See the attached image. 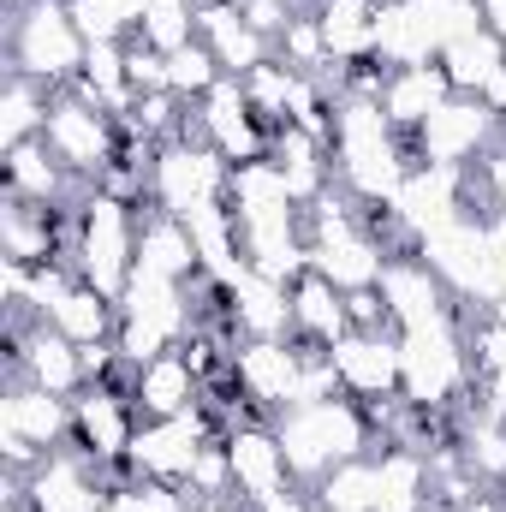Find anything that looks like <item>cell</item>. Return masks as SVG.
Listing matches in <instances>:
<instances>
[{
  "instance_id": "6da1fadb",
  "label": "cell",
  "mask_w": 506,
  "mask_h": 512,
  "mask_svg": "<svg viewBox=\"0 0 506 512\" xmlns=\"http://www.w3.org/2000/svg\"><path fill=\"white\" fill-rule=\"evenodd\" d=\"M376 411L352 393L340 399H322V405H286L274 417V435H280V453L292 465V483H322L334 465L346 459H370V441H376Z\"/></svg>"
},
{
  "instance_id": "7a4b0ae2",
  "label": "cell",
  "mask_w": 506,
  "mask_h": 512,
  "mask_svg": "<svg viewBox=\"0 0 506 512\" xmlns=\"http://www.w3.org/2000/svg\"><path fill=\"white\" fill-rule=\"evenodd\" d=\"M471 382H477V364L465 346V304L453 316H435V322L399 334V393L411 405L447 411L459 393H471Z\"/></svg>"
},
{
  "instance_id": "3957f363",
  "label": "cell",
  "mask_w": 506,
  "mask_h": 512,
  "mask_svg": "<svg viewBox=\"0 0 506 512\" xmlns=\"http://www.w3.org/2000/svg\"><path fill=\"white\" fill-rule=\"evenodd\" d=\"M6 60L18 78H36L48 90H72L84 60H90V42L72 24L66 0H24V6H12V24H6Z\"/></svg>"
},
{
  "instance_id": "277c9868",
  "label": "cell",
  "mask_w": 506,
  "mask_h": 512,
  "mask_svg": "<svg viewBox=\"0 0 506 512\" xmlns=\"http://www.w3.org/2000/svg\"><path fill=\"white\" fill-rule=\"evenodd\" d=\"M78 274L108 298H120L126 280L137 274V209L96 191V185H90L84 215H78Z\"/></svg>"
},
{
  "instance_id": "5b68a950",
  "label": "cell",
  "mask_w": 506,
  "mask_h": 512,
  "mask_svg": "<svg viewBox=\"0 0 506 512\" xmlns=\"http://www.w3.org/2000/svg\"><path fill=\"white\" fill-rule=\"evenodd\" d=\"M227 179H233V161H227L215 143H203V137H191V131H185V137L161 143L155 173H149V203L185 221L197 203L227 197Z\"/></svg>"
},
{
  "instance_id": "8992f818",
  "label": "cell",
  "mask_w": 506,
  "mask_h": 512,
  "mask_svg": "<svg viewBox=\"0 0 506 512\" xmlns=\"http://www.w3.org/2000/svg\"><path fill=\"white\" fill-rule=\"evenodd\" d=\"M495 143H506V126L483 96H447L423 126L411 131V155L435 161V167H471L483 161Z\"/></svg>"
},
{
  "instance_id": "52a82bcc",
  "label": "cell",
  "mask_w": 506,
  "mask_h": 512,
  "mask_svg": "<svg viewBox=\"0 0 506 512\" xmlns=\"http://www.w3.org/2000/svg\"><path fill=\"white\" fill-rule=\"evenodd\" d=\"M42 143L84 179V185H96L108 167H114V155H120V120L108 114V108H96V102H84V96H72V90H60L54 96V108H48V126H42Z\"/></svg>"
},
{
  "instance_id": "ba28073f",
  "label": "cell",
  "mask_w": 506,
  "mask_h": 512,
  "mask_svg": "<svg viewBox=\"0 0 506 512\" xmlns=\"http://www.w3.org/2000/svg\"><path fill=\"white\" fill-rule=\"evenodd\" d=\"M209 441H221V429H215V417L203 405H191L179 417H143L126 465L137 477H155V483H185Z\"/></svg>"
},
{
  "instance_id": "9c48e42d",
  "label": "cell",
  "mask_w": 506,
  "mask_h": 512,
  "mask_svg": "<svg viewBox=\"0 0 506 512\" xmlns=\"http://www.w3.org/2000/svg\"><path fill=\"white\" fill-rule=\"evenodd\" d=\"M137 399H131L126 382H102V387H84L72 399V447H84L96 465L108 471H126L131 459V441H137Z\"/></svg>"
},
{
  "instance_id": "30bf717a",
  "label": "cell",
  "mask_w": 506,
  "mask_h": 512,
  "mask_svg": "<svg viewBox=\"0 0 506 512\" xmlns=\"http://www.w3.org/2000/svg\"><path fill=\"white\" fill-rule=\"evenodd\" d=\"M108 489H114V471L108 465H96L84 447H54L30 477H24V507L30 512H102L108 501Z\"/></svg>"
},
{
  "instance_id": "8fae6325",
  "label": "cell",
  "mask_w": 506,
  "mask_h": 512,
  "mask_svg": "<svg viewBox=\"0 0 506 512\" xmlns=\"http://www.w3.org/2000/svg\"><path fill=\"white\" fill-rule=\"evenodd\" d=\"M393 215H399V227L423 245L429 233H441V227H453V221L471 215V173H465V167L417 161V167L405 173L399 197H393Z\"/></svg>"
},
{
  "instance_id": "7c38bea8",
  "label": "cell",
  "mask_w": 506,
  "mask_h": 512,
  "mask_svg": "<svg viewBox=\"0 0 506 512\" xmlns=\"http://www.w3.org/2000/svg\"><path fill=\"white\" fill-rule=\"evenodd\" d=\"M197 108H203V114H197V137L215 143L233 167H245V161H262V155H268L274 131L256 120V108H251V96H245L239 78H221Z\"/></svg>"
},
{
  "instance_id": "4fadbf2b",
  "label": "cell",
  "mask_w": 506,
  "mask_h": 512,
  "mask_svg": "<svg viewBox=\"0 0 506 512\" xmlns=\"http://www.w3.org/2000/svg\"><path fill=\"white\" fill-rule=\"evenodd\" d=\"M298 370H304V346L292 334L286 340H239V352H233L239 393L251 399L262 417H280L298 399Z\"/></svg>"
},
{
  "instance_id": "5bb4252c",
  "label": "cell",
  "mask_w": 506,
  "mask_h": 512,
  "mask_svg": "<svg viewBox=\"0 0 506 512\" xmlns=\"http://www.w3.org/2000/svg\"><path fill=\"white\" fill-rule=\"evenodd\" d=\"M227 459H233V495L245 507H274L280 495H292V465L280 453L274 423H245L227 435Z\"/></svg>"
},
{
  "instance_id": "9a60e30c",
  "label": "cell",
  "mask_w": 506,
  "mask_h": 512,
  "mask_svg": "<svg viewBox=\"0 0 506 512\" xmlns=\"http://www.w3.org/2000/svg\"><path fill=\"white\" fill-rule=\"evenodd\" d=\"M328 358H334L340 387L352 399H364V405L399 399V334H364V328H352V334H340L328 346Z\"/></svg>"
},
{
  "instance_id": "2e32d148",
  "label": "cell",
  "mask_w": 506,
  "mask_h": 512,
  "mask_svg": "<svg viewBox=\"0 0 506 512\" xmlns=\"http://www.w3.org/2000/svg\"><path fill=\"white\" fill-rule=\"evenodd\" d=\"M376 286H381V298H387V316H393V328H399V334L459 310V298L441 286V274H435L423 256H393V262L381 268Z\"/></svg>"
},
{
  "instance_id": "e0dca14e",
  "label": "cell",
  "mask_w": 506,
  "mask_h": 512,
  "mask_svg": "<svg viewBox=\"0 0 506 512\" xmlns=\"http://www.w3.org/2000/svg\"><path fill=\"white\" fill-rule=\"evenodd\" d=\"M12 376H24V382L48 387V393H60V399H78L84 393V358H78V346L60 334V328H18L12 334Z\"/></svg>"
},
{
  "instance_id": "ac0fdd59",
  "label": "cell",
  "mask_w": 506,
  "mask_h": 512,
  "mask_svg": "<svg viewBox=\"0 0 506 512\" xmlns=\"http://www.w3.org/2000/svg\"><path fill=\"white\" fill-rule=\"evenodd\" d=\"M197 36L209 42V54L221 60L227 78H251L262 60H274V42L256 36L239 0H203V12H197Z\"/></svg>"
},
{
  "instance_id": "d6986e66",
  "label": "cell",
  "mask_w": 506,
  "mask_h": 512,
  "mask_svg": "<svg viewBox=\"0 0 506 512\" xmlns=\"http://www.w3.org/2000/svg\"><path fill=\"white\" fill-rule=\"evenodd\" d=\"M0 429H12V435L36 441L42 453H54V447L72 441V399H60V393H48V387L12 376L6 399H0Z\"/></svg>"
},
{
  "instance_id": "ffe728a7",
  "label": "cell",
  "mask_w": 506,
  "mask_h": 512,
  "mask_svg": "<svg viewBox=\"0 0 506 512\" xmlns=\"http://www.w3.org/2000/svg\"><path fill=\"white\" fill-rule=\"evenodd\" d=\"M137 268L143 274H161V280H197L203 274V256H197V239L179 215L167 209H137Z\"/></svg>"
},
{
  "instance_id": "44dd1931",
  "label": "cell",
  "mask_w": 506,
  "mask_h": 512,
  "mask_svg": "<svg viewBox=\"0 0 506 512\" xmlns=\"http://www.w3.org/2000/svg\"><path fill=\"white\" fill-rule=\"evenodd\" d=\"M340 334H352V310H346V292L328 280V274H298L292 280V340L310 346V352H328Z\"/></svg>"
},
{
  "instance_id": "7402d4cb",
  "label": "cell",
  "mask_w": 506,
  "mask_h": 512,
  "mask_svg": "<svg viewBox=\"0 0 506 512\" xmlns=\"http://www.w3.org/2000/svg\"><path fill=\"white\" fill-rule=\"evenodd\" d=\"M131 399H137L143 417H179V411L203 405V376H197L191 358L173 346V352L137 364V376H131Z\"/></svg>"
},
{
  "instance_id": "603a6c76",
  "label": "cell",
  "mask_w": 506,
  "mask_h": 512,
  "mask_svg": "<svg viewBox=\"0 0 506 512\" xmlns=\"http://www.w3.org/2000/svg\"><path fill=\"white\" fill-rule=\"evenodd\" d=\"M78 185L84 179L42 137L6 149V197H18V203H66V191H78Z\"/></svg>"
},
{
  "instance_id": "cb8c5ba5",
  "label": "cell",
  "mask_w": 506,
  "mask_h": 512,
  "mask_svg": "<svg viewBox=\"0 0 506 512\" xmlns=\"http://www.w3.org/2000/svg\"><path fill=\"white\" fill-rule=\"evenodd\" d=\"M447 96H453V84H447L441 60H429V66H393L387 84H381V114L411 137V131L423 126Z\"/></svg>"
},
{
  "instance_id": "d4e9b609",
  "label": "cell",
  "mask_w": 506,
  "mask_h": 512,
  "mask_svg": "<svg viewBox=\"0 0 506 512\" xmlns=\"http://www.w3.org/2000/svg\"><path fill=\"white\" fill-rule=\"evenodd\" d=\"M227 304H233L239 340H286L292 334V286H274L262 274H239L227 286Z\"/></svg>"
},
{
  "instance_id": "484cf974",
  "label": "cell",
  "mask_w": 506,
  "mask_h": 512,
  "mask_svg": "<svg viewBox=\"0 0 506 512\" xmlns=\"http://www.w3.org/2000/svg\"><path fill=\"white\" fill-rule=\"evenodd\" d=\"M441 72H447V84H453V96H483L495 78L506 72V42L483 24V30H471V36H459L447 54H441Z\"/></svg>"
},
{
  "instance_id": "4316f807",
  "label": "cell",
  "mask_w": 506,
  "mask_h": 512,
  "mask_svg": "<svg viewBox=\"0 0 506 512\" xmlns=\"http://www.w3.org/2000/svg\"><path fill=\"white\" fill-rule=\"evenodd\" d=\"M48 328H60L72 346H96V340H114V334H120V298H108V292H96L90 280H78V286H72V292L54 304Z\"/></svg>"
},
{
  "instance_id": "83f0119b",
  "label": "cell",
  "mask_w": 506,
  "mask_h": 512,
  "mask_svg": "<svg viewBox=\"0 0 506 512\" xmlns=\"http://www.w3.org/2000/svg\"><path fill=\"white\" fill-rule=\"evenodd\" d=\"M54 96H60V90H48V84H36V78H18V72H6V102H0V143L12 149V143H30V137H42Z\"/></svg>"
},
{
  "instance_id": "f1b7e54d",
  "label": "cell",
  "mask_w": 506,
  "mask_h": 512,
  "mask_svg": "<svg viewBox=\"0 0 506 512\" xmlns=\"http://www.w3.org/2000/svg\"><path fill=\"white\" fill-rule=\"evenodd\" d=\"M316 507L322 512H376V453L334 465L316 483Z\"/></svg>"
},
{
  "instance_id": "f546056e",
  "label": "cell",
  "mask_w": 506,
  "mask_h": 512,
  "mask_svg": "<svg viewBox=\"0 0 506 512\" xmlns=\"http://www.w3.org/2000/svg\"><path fill=\"white\" fill-rule=\"evenodd\" d=\"M197 12H203V0H149L143 24H137V42H149L161 54H179L185 42H197Z\"/></svg>"
},
{
  "instance_id": "4dcf8cb0",
  "label": "cell",
  "mask_w": 506,
  "mask_h": 512,
  "mask_svg": "<svg viewBox=\"0 0 506 512\" xmlns=\"http://www.w3.org/2000/svg\"><path fill=\"white\" fill-rule=\"evenodd\" d=\"M221 78H227V72H221V60L209 54V42H203V36H197V42H185L179 54H167V90H173L179 102H203Z\"/></svg>"
},
{
  "instance_id": "1f68e13d",
  "label": "cell",
  "mask_w": 506,
  "mask_h": 512,
  "mask_svg": "<svg viewBox=\"0 0 506 512\" xmlns=\"http://www.w3.org/2000/svg\"><path fill=\"white\" fill-rule=\"evenodd\" d=\"M280 60L292 66V72H322L334 54H328V36H322V18L316 12H298L292 24H286V36H280Z\"/></svg>"
},
{
  "instance_id": "d6a6232c",
  "label": "cell",
  "mask_w": 506,
  "mask_h": 512,
  "mask_svg": "<svg viewBox=\"0 0 506 512\" xmlns=\"http://www.w3.org/2000/svg\"><path fill=\"white\" fill-rule=\"evenodd\" d=\"M126 72H131V90L137 96H155V90H167V54L161 48H149V42H126Z\"/></svg>"
},
{
  "instance_id": "836d02e7",
  "label": "cell",
  "mask_w": 506,
  "mask_h": 512,
  "mask_svg": "<svg viewBox=\"0 0 506 512\" xmlns=\"http://www.w3.org/2000/svg\"><path fill=\"white\" fill-rule=\"evenodd\" d=\"M239 6H245L251 30H256V36H268V42H280V36H286V24L298 18V12H292V0H239Z\"/></svg>"
},
{
  "instance_id": "e575fe53",
  "label": "cell",
  "mask_w": 506,
  "mask_h": 512,
  "mask_svg": "<svg viewBox=\"0 0 506 512\" xmlns=\"http://www.w3.org/2000/svg\"><path fill=\"white\" fill-rule=\"evenodd\" d=\"M471 405H477V417L506 429V376H477L471 382Z\"/></svg>"
},
{
  "instance_id": "d590c367",
  "label": "cell",
  "mask_w": 506,
  "mask_h": 512,
  "mask_svg": "<svg viewBox=\"0 0 506 512\" xmlns=\"http://www.w3.org/2000/svg\"><path fill=\"white\" fill-rule=\"evenodd\" d=\"M477 185H483V197H489L495 209H506V143H495V149L483 155V179H477Z\"/></svg>"
},
{
  "instance_id": "8d00e7d4",
  "label": "cell",
  "mask_w": 506,
  "mask_h": 512,
  "mask_svg": "<svg viewBox=\"0 0 506 512\" xmlns=\"http://www.w3.org/2000/svg\"><path fill=\"white\" fill-rule=\"evenodd\" d=\"M465 512H506V489H501V483H489V489H477V495L465 501Z\"/></svg>"
},
{
  "instance_id": "74e56055",
  "label": "cell",
  "mask_w": 506,
  "mask_h": 512,
  "mask_svg": "<svg viewBox=\"0 0 506 512\" xmlns=\"http://www.w3.org/2000/svg\"><path fill=\"white\" fill-rule=\"evenodd\" d=\"M262 512H322L316 501H304V495H280L274 507H262Z\"/></svg>"
},
{
  "instance_id": "f35d334b",
  "label": "cell",
  "mask_w": 506,
  "mask_h": 512,
  "mask_svg": "<svg viewBox=\"0 0 506 512\" xmlns=\"http://www.w3.org/2000/svg\"><path fill=\"white\" fill-rule=\"evenodd\" d=\"M233 501H239V495H233ZM233 501H203V507H197V512H239V507H233Z\"/></svg>"
},
{
  "instance_id": "ab89813d",
  "label": "cell",
  "mask_w": 506,
  "mask_h": 512,
  "mask_svg": "<svg viewBox=\"0 0 506 512\" xmlns=\"http://www.w3.org/2000/svg\"><path fill=\"white\" fill-rule=\"evenodd\" d=\"M12 6H24V0H12Z\"/></svg>"
},
{
  "instance_id": "60d3db41",
  "label": "cell",
  "mask_w": 506,
  "mask_h": 512,
  "mask_svg": "<svg viewBox=\"0 0 506 512\" xmlns=\"http://www.w3.org/2000/svg\"><path fill=\"white\" fill-rule=\"evenodd\" d=\"M501 489H506V477H501Z\"/></svg>"
}]
</instances>
